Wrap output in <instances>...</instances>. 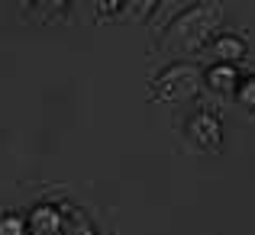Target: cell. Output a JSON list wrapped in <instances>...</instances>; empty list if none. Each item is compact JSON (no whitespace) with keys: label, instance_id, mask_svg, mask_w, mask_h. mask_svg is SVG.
Wrapping results in <instances>:
<instances>
[{"label":"cell","instance_id":"obj_1","mask_svg":"<svg viewBox=\"0 0 255 235\" xmlns=\"http://www.w3.org/2000/svg\"><path fill=\"white\" fill-rule=\"evenodd\" d=\"M220 23H223V3H217V0L187 6V10H181L178 16H174V23L168 29H165L162 52L178 55V58L194 55V52L210 45V36L217 32Z\"/></svg>","mask_w":255,"mask_h":235},{"label":"cell","instance_id":"obj_2","mask_svg":"<svg viewBox=\"0 0 255 235\" xmlns=\"http://www.w3.org/2000/svg\"><path fill=\"white\" fill-rule=\"evenodd\" d=\"M204 84V75L194 62H174L162 75L152 78V90L149 97L158 103H181V100H191L194 93Z\"/></svg>","mask_w":255,"mask_h":235},{"label":"cell","instance_id":"obj_3","mask_svg":"<svg viewBox=\"0 0 255 235\" xmlns=\"http://www.w3.org/2000/svg\"><path fill=\"white\" fill-rule=\"evenodd\" d=\"M187 139L204 152H220L223 145V126L213 113H194L187 123Z\"/></svg>","mask_w":255,"mask_h":235},{"label":"cell","instance_id":"obj_4","mask_svg":"<svg viewBox=\"0 0 255 235\" xmlns=\"http://www.w3.org/2000/svg\"><path fill=\"white\" fill-rule=\"evenodd\" d=\"M62 229H65V216L55 203H39L29 210V219H26L29 235H62Z\"/></svg>","mask_w":255,"mask_h":235},{"label":"cell","instance_id":"obj_5","mask_svg":"<svg viewBox=\"0 0 255 235\" xmlns=\"http://www.w3.org/2000/svg\"><path fill=\"white\" fill-rule=\"evenodd\" d=\"M210 55L217 58L213 65H239L246 58V39L243 36H233V32H220V36L210 39Z\"/></svg>","mask_w":255,"mask_h":235},{"label":"cell","instance_id":"obj_6","mask_svg":"<svg viewBox=\"0 0 255 235\" xmlns=\"http://www.w3.org/2000/svg\"><path fill=\"white\" fill-rule=\"evenodd\" d=\"M204 84L210 87L213 93H233L239 84V75H236V65H210L204 75Z\"/></svg>","mask_w":255,"mask_h":235},{"label":"cell","instance_id":"obj_7","mask_svg":"<svg viewBox=\"0 0 255 235\" xmlns=\"http://www.w3.org/2000/svg\"><path fill=\"white\" fill-rule=\"evenodd\" d=\"M233 97H236V103L243 106V110H255V78L239 80L236 90H233Z\"/></svg>","mask_w":255,"mask_h":235},{"label":"cell","instance_id":"obj_8","mask_svg":"<svg viewBox=\"0 0 255 235\" xmlns=\"http://www.w3.org/2000/svg\"><path fill=\"white\" fill-rule=\"evenodd\" d=\"M155 6L158 3H152V0H126L123 3V13L120 16H126V19H142V16H149V13H155Z\"/></svg>","mask_w":255,"mask_h":235},{"label":"cell","instance_id":"obj_9","mask_svg":"<svg viewBox=\"0 0 255 235\" xmlns=\"http://www.w3.org/2000/svg\"><path fill=\"white\" fill-rule=\"evenodd\" d=\"M62 235H97L91 229V223L81 216V213H71L68 219H65V229H62Z\"/></svg>","mask_w":255,"mask_h":235},{"label":"cell","instance_id":"obj_10","mask_svg":"<svg viewBox=\"0 0 255 235\" xmlns=\"http://www.w3.org/2000/svg\"><path fill=\"white\" fill-rule=\"evenodd\" d=\"M0 235H26L23 216H0Z\"/></svg>","mask_w":255,"mask_h":235}]
</instances>
